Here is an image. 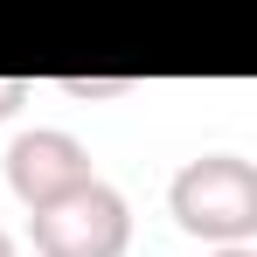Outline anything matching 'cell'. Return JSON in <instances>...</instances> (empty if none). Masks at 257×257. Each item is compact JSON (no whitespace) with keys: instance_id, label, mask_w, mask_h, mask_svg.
<instances>
[{"instance_id":"7","label":"cell","mask_w":257,"mask_h":257,"mask_svg":"<svg viewBox=\"0 0 257 257\" xmlns=\"http://www.w3.org/2000/svg\"><path fill=\"white\" fill-rule=\"evenodd\" d=\"M0 257H14V236H7V229H0Z\"/></svg>"},{"instance_id":"5","label":"cell","mask_w":257,"mask_h":257,"mask_svg":"<svg viewBox=\"0 0 257 257\" xmlns=\"http://www.w3.org/2000/svg\"><path fill=\"white\" fill-rule=\"evenodd\" d=\"M28 97H35V84H28V77H0V125H7Z\"/></svg>"},{"instance_id":"1","label":"cell","mask_w":257,"mask_h":257,"mask_svg":"<svg viewBox=\"0 0 257 257\" xmlns=\"http://www.w3.org/2000/svg\"><path fill=\"white\" fill-rule=\"evenodd\" d=\"M167 209L202 243H250L257 236V167L243 153H195L167 181Z\"/></svg>"},{"instance_id":"3","label":"cell","mask_w":257,"mask_h":257,"mask_svg":"<svg viewBox=\"0 0 257 257\" xmlns=\"http://www.w3.org/2000/svg\"><path fill=\"white\" fill-rule=\"evenodd\" d=\"M84 181H97L90 174V153H84V139L63 132V125H35V132H21L7 146V188H14V202L28 215L49 209V202H63Z\"/></svg>"},{"instance_id":"2","label":"cell","mask_w":257,"mask_h":257,"mask_svg":"<svg viewBox=\"0 0 257 257\" xmlns=\"http://www.w3.org/2000/svg\"><path fill=\"white\" fill-rule=\"evenodd\" d=\"M28 236L42 257H125L132 243V209L111 181H84L63 202L28 215Z\"/></svg>"},{"instance_id":"4","label":"cell","mask_w":257,"mask_h":257,"mask_svg":"<svg viewBox=\"0 0 257 257\" xmlns=\"http://www.w3.org/2000/svg\"><path fill=\"white\" fill-rule=\"evenodd\" d=\"M139 90V77H63V97H77V104H90V97H132Z\"/></svg>"},{"instance_id":"6","label":"cell","mask_w":257,"mask_h":257,"mask_svg":"<svg viewBox=\"0 0 257 257\" xmlns=\"http://www.w3.org/2000/svg\"><path fill=\"white\" fill-rule=\"evenodd\" d=\"M209 257H257V250H250V243H215Z\"/></svg>"}]
</instances>
